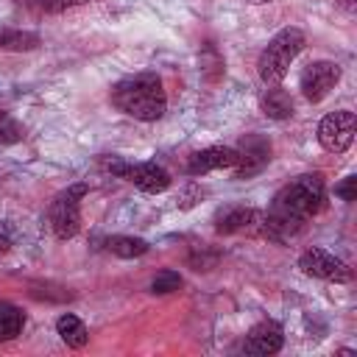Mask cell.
<instances>
[{
    "label": "cell",
    "instance_id": "30bf717a",
    "mask_svg": "<svg viewBox=\"0 0 357 357\" xmlns=\"http://www.w3.org/2000/svg\"><path fill=\"white\" fill-rule=\"evenodd\" d=\"M282 343H284L282 326L273 324V321H262V324H257V326L248 329V335H245V340H243V351H245V354H259V357H265V354H276V351L282 349Z\"/></svg>",
    "mask_w": 357,
    "mask_h": 357
},
{
    "label": "cell",
    "instance_id": "277c9868",
    "mask_svg": "<svg viewBox=\"0 0 357 357\" xmlns=\"http://www.w3.org/2000/svg\"><path fill=\"white\" fill-rule=\"evenodd\" d=\"M89 192L86 184H70L64 192H59L50 204V229L59 240H70L81 229V198Z\"/></svg>",
    "mask_w": 357,
    "mask_h": 357
},
{
    "label": "cell",
    "instance_id": "ffe728a7",
    "mask_svg": "<svg viewBox=\"0 0 357 357\" xmlns=\"http://www.w3.org/2000/svg\"><path fill=\"white\" fill-rule=\"evenodd\" d=\"M86 0H39V8L47 11V14H61L67 8H75V6H84Z\"/></svg>",
    "mask_w": 357,
    "mask_h": 357
},
{
    "label": "cell",
    "instance_id": "8992f818",
    "mask_svg": "<svg viewBox=\"0 0 357 357\" xmlns=\"http://www.w3.org/2000/svg\"><path fill=\"white\" fill-rule=\"evenodd\" d=\"M354 131H357L354 112L337 109V112H329V114L318 123V142H321L329 153H343V151L354 142Z\"/></svg>",
    "mask_w": 357,
    "mask_h": 357
},
{
    "label": "cell",
    "instance_id": "ba28073f",
    "mask_svg": "<svg viewBox=\"0 0 357 357\" xmlns=\"http://www.w3.org/2000/svg\"><path fill=\"white\" fill-rule=\"evenodd\" d=\"M340 81V67L335 61H312L301 70L298 75V86H301V95L310 100V103H321Z\"/></svg>",
    "mask_w": 357,
    "mask_h": 357
},
{
    "label": "cell",
    "instance_id": "6da1fadb",
    "mask_svg": "<svg viewBox=\"0 0 357 357\" xmlns=\"http://www.w3.org/2000/svg\"><path fill=\"white\" fill-rule=\"evenodd\" d=\"M324 206V178L318 173H304V176H296L290 184H284L265 218H262V229H265V237L276 240V243H284L290 237H296L301 231V226Z\"/></svg>",
    "mask_w": 357,
    "mask_h": 357
},
{
    "label": "cell",
    "instance_id": "d6986e66",
    "mask_svg": "<svg viewBox=\"0 0 357 357\" xmlns=\"http://www.w3.org/2000/svg\"><path fill=\"white\" fill-rule=\"evenodd\" d=\"M181 287V276L176 273V271H162V273H156V279L151 282V293H156V296H165V293H173V290H178Z\"/></svg>",
    "mask_w": 357,
    "mask_h": 357
},
{
    "label": "cell",
    "instance_id": "cb8c5ba5",
    "mask_svg": "<svg viewBox=\"0 0 357 357\" xmlns=\"http://www.w3.org/2000/svg\"><path fill=\"white\" fill-rule=\"evenodd\" d=\"M337 6H340L346 14H354V11H357V0H337Z\"/></svg>",
    "mask_w": 357,
    "mask_h": 357
},
{
    "label": "cell",
    "instance_id": "7402d4cb",
    "mask_svg": "<svg viewBox=\"0 0 357 357\" xmlns=\"http://www.w3.org/2000/svg\"><path fill=\"white\" fill-rule=\"evenodd\" d=\"M11 245H14V231L6 220H0V254H6Z\"/></svg>",
    "mask_w": 357,
    "mask_h": 357
},
{
    "label": "cell",
    "instance_id": "3957f363",
    "mask_svg": "<svg viewBox=\"0 0 357 357\" xmlns=\"http://www.w3.org/2000/svg\"><path fill=\"white\" fill-rule=\"evenodd\" d=\"M304 45H307V36L298 28H282L279 33H273L271 42L265 45V50L259 53V61H257L259 78L268 86L279 84L287 75V70L296 61V56L304 50Z\"/></svg>",
    "mask_w": 357,
    "mask_h": 357
},
{
    "label": "cell",
    "instance_id": "9a60e30c",
    "mask_svg": "<svg viewBox=\"0 0 357 357\" xmlns=\"http://www.w3.org/2000/svg\"><path fill=\"white\" fill-rule=\"evenodd\" d=\"M106 248L114 254V257H123V259H134V257H142L148 251V243L142 237H126V234H114L106 240Z\"/></svg>",
    "mask_w": 357,
    "mask_h": 357
},
{
    "label": "cell",
    "instance_id": "52a82bcc",
    "mask_svg": "<svg viewBox=\"0 0 357 357\" xmlns=\"http://www.w3.org/2000/svg\"><path fill=\"white\" fill-rule=\"evenodd\" d=\"M298 268L307 273V276H315V279H324V282H335V284H343V282H351V268L337 259L335 254L324 251V248H307L301 257H298Z\"/></svg>",
    "mask_w": 357,
    "mask_h": 357
},
{
    "label": "cell",
    "instance_id": "44dd1931",
    "mask_svg": "<svg viewBox=\"0 0 357 357\" xmlns=\"http://www.w3.org/2000/svg\"><path fill=\"white\" fill-rule=\"evenodd\" d=\"M354 187H357V178H354V176H346V178L335 187V195L343 198V201H354V192H357Z\"/></svg>",
    "mask_w": 357,
    "mask_h": 357
},
{
    "label": "cell",
    "instance_id": "7a4b0ae2",
    "mask_svg": "<svg viewBox=\"0 0 357 357\" xmlns=\"http://www.w3.org/2000/svg\"><path fill=\"white\" fill-rule=\"evenodd\" d=\"M112 103L117 112L142 120V123H153L165 114L167 109V95L162 89V78L153 73H139L131 75L126 81H120L112 89Z\"/></svg>",
    "mask_w": 357,
    "mask_h": 357
},
{
    "label": "cell",
    "instance_id": "d4e9b609",
    "mask_svg": "<svg viewBox=\"0 0 357 357\" xmlns=\"http://www.w3.org/2000/svg\"><path fill=\"white\" fill-rule=\"evenodd\" d=\"M245 3H251V6H262V3H271V0H245Z\"/></svg>",
    "mask_w": 357,
    "mask_h": 357
},
{
    "label": "cell",
    "instance_id": "5b68a950",
    "mask_svg": "<svg viewBox=\"0 0 357 357\" xmlns=\"http://www.w3.org/2000/svg\"><path fill=\"white\" fill-rule=\"evenodd\" d=\"M109 170L123 176V178H128L142 192H165L170 187V173L162 165H156V162H137V165H131V162H123V159H112Z\"/></svg>",
    "mask_w": 357,
    "mask_h": 357
},
{
    "label": "cell",
    "instance_id": "e0dca14e",
    "mask_svg": "<svg viewBox=\"0 0 357 357\" xmlns=\"http://www.w3.org/2000/svg\"><path fill=\"white\" fill-rule=\"evenodd\" d=\"M36 45H39V36L36 33L0 28V53L3 50H33Z\"/></svg>",
    "mask_w": 357,
    "mask_h": 357
},
{
    "label": "cell",
    "instance_id": "7c38bea8",
    "mask_svg": "<svg viewBox=\"0 0 357 357\" xmlns=\"http://www.w3.org/2000/svg\"><path fill=\"white\" fill-rule=\"evenodd\" d=\"M259 109L265 112V117H271V120H287V117H293V98H290V92L287 89H282L279 84H271L262 95H259Z\"/></svg>",
    "mask_w": 357,
    "mask_h": 357
},
{
    "label": "cell",
    "instance_id": "ac0fdd59",
    "mask_svg": "<svg viewBox=\"0 0 357 357\" xmlns=\"http://www.w3.org/2000/svg\"><path fill=\"white\" fill-rule=\"evenodd\" d=\"M22 137H25V128H22L8 112H0V145L20 142Z\"/></svg>",
    "mask_w": 357,
    "mask_h": 357
},
{
    "label": "cell",
    "instance_id": "9c48e42d",
    "mask_svg": "<svg viewBox=\"0 0 357 357\" xmlns=\"http://www.w3.org/2000/svg\"><path fill=\"white\" fill-rule=\"evenodd\" d=\"M271 162V142L262 137H245L243 145L237 148V162H234V176L248 178L259 173Z\"/></svg>",
    "mask_w": 357,
    "mask_h": 357
},
{
    "label": "cell",
    "instance_id": "8fae6325",
    "mask_svg": "<svg viewBox=\"0 0 357 357\" xmlns=\"http://www.w3.org/2000/svg\"><path fill=\"white\" fill-rule=\"evenodd\" d=\"M237 162V148H226V145H212L204 151H195L187 162V173L190 176H204L212 170H223V167H234Z\"/></svg>",
    "mask_w": 357,
    "mask_h": 357
},
{
    "label": "cell",
    "instance_id": "4fadbf2b",
    "mask_svg": "<svg viewBox=\"0 0 357 357\" xmlns=\"http://www.w3.org/2000/svg\"><path fill=\"white\" fill-rule=\"evenodd\" d=\"M254 220H257V212H254V209H248V206H229V209L218 212L215 229H218L220 234H234V231L248 229Z\"/></svg>",
    "mask_w": 357,
    "mask_h": 357
},
{
    "label": "cell",
    "instance_id": "603a6c76",
    "mask_svg": "<svg viewBox=\"0 0 357 357\" xmlns=\"http://www.w3.org/2000/svg\"><path fill=\"white\" fill-rule=\"evenodd\" d=\"M192 198H201V190H198V187H190V190L181 195V204H178V206H181V209H190V206L195 204Z\"/></svg>",
    "mask_w": 357,
    "mask_h": 357
},
{
    "label": "cell",
    "instance_id": "2e32d148",
    "mask_svg": "<svg viewBox=\"0 0 357 357\" xmlns=\"http://www.w3.org/2000/svg\"><path fill=\"white\" fill-rule=\"evenodd\" d=\"M22 324H25V315L20 307L14 304H0V343L3 340H11L22 332Z\"/></svg>",
    "mask_w": 357,
    "mask_h": 357
},
{
    "label": "cell",
    "instance_id": "5bb4252c",
    "mask_svg": "<svg viewBox=\"0 0 357 357\" xmlns=\"http://www.w3.org/2000/svg\"><path fill=\"white\" fill-rule=\"evenodd\" d=\"M56 332L61 335V340H64L70 349H84V346H86V340H89L84 321H81V318H75L73 312L59 315V321H56Z\"/></svg>",
    "mask_w": 357,
    "mask_h": 357
}]
</instances>
